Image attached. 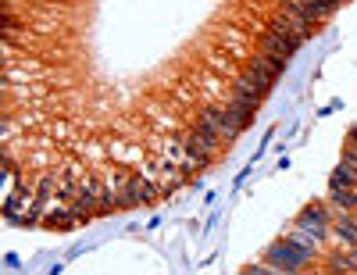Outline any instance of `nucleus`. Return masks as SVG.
I'll use <instances>...</instances> for the list:
<instances>
[{
  "mask_svg": "<svg viewBox=\"0 0 357 275\" xmlns=\"http://www.w3.org/2000/svg\"><path fill=\"white\" fill-rule=\"evenodd\" d=\"M329 186H357V165H354V161L336 165V172H333V179H329Z\"/></svg>",
  "mask_w": 357,
  "mask_h": 275,
  "instance_id": "nucleus-12",
  "label": "nucleus"
},
{
  "mask_svg": "<svg viewBox=\"0 0 357 275\" xmlns=\"http://www.w3.org/2000/svg\"><path fill=\"white\" fill-rule=\"evenodd\" d=\"M193 86L200 89V94H204L207 101L229 104V94H232V86H225V75H218V72H211V68H207L204 75H193Z\"/></svg>",
  "mask_w": 357,
  "mask_h": 275,
  "instance_id": "nucleus-8",
  "label": "nucleus"
},
{
  "mask_svg": "<svg viewBox=\"0 0 357 275\" xmlns=\"http://www.w3.org/2000/svg\"><path fill=\"white\" fill-rule=\"evenodd\" d=\"M183 143H186L190 150H197V154H204V158H215L225 140H222L215 129H207V126H200V121H197V126L183 136Z\"/></svg>",
  "mask_w": 357,
  "mask_h": 275,
  "instance_id": "nucleus-6",
  "label": "nucleus"
},
{
  "mask_svg": "<svg viewBox=\"0 0 357 275\" xmlns=\"http://www.w3.org/2000/svg\"><path fill=\"white\" fill-rule=\"evenodd\" d=\"M311 258H314L311 251H304L301 243H293V239H286V236H282V239L275 243V247L268 251V258H264V261L272 265L275 272H301Z\"/></svg>",
  "mask_w": 357,
  "mask_h": 275,
  "instance_id": "nucleus-2",
  "label": "nucleus"
},
{
  "mask_svg": "<svg viewBox=\"0 0 357 275\" xmlns=\"http://www.w3.org/2000/svg\"><path fill=\"white\" fill-rule=\"evenodd\" d=\"M296 225H304L307 232H314L318 239H329L333 232V218H329V207L325 204H311L301 211V218H296Z\"/></svg>",
  "mask_w": 357,
  "mask_h": 275,
  "instance_id": "nucleus-7",
  "label": "nucleus"
},
{
  "mask_svg": "<svg viewBox=\"0 0 357 275\" xmlns=\"http://www.w3.org/2000/svg\"><path fill=\"white\" fill-rule=\"evenodd\" d=\"M197 121H200V126H207V129H215V133H218L225 143H232L236 136H240V133L232 129L229 107H225V104H218V101H207V104L197 111Z\"/></svg>",
  "mask_w": 357,
  "mask_h": 275,
  "instance_id": "nucleus-3",
  "label": "nucleus"
},
{
  "mask_svg": "<svg viewBox=\"0 0 357 275\" xmlns=\"http://www.w3.org/2000/svg\"><path fill=\"white\" fill-rule=\"evenodd\" d=\"M161 197V190L154 186L146 175L139 172H129L126 182H122V190H118V207H146V204H154Z\"/></svg>",
  "mask_w": 357,
  "mask_h": 275,
  "instance_id": "nucleus-1",
  "label": "nucleus"
},
{
  "mask_svg": "<svg viewBox=\"0 0 357 275\" xmlns=\"http://www.w3.org/2000/svg\"><path fill=\"white\" fill-rule=\"evenodd\" d=\"M172 97H175L178 104H193V97L186 94V89H183V86H175V89H172Z\"/></svg>",
  "mask_w": 357,
  "mask_h": 275,
  "instance_id": "nucleus-14",
  "label": "nucleus"
},
{
  "mask_svg": "<svg viewBox=\"0 0 357 275\" xmlns=\"http://www.w3.org/2000/svg\"><path fill=\"white\" fill-rule=\"evenodd\" d=\"M218 43L236 61H247L250 57V33H247V29H240V25H222L218 29Z\"/></svg>",
  "mask_w": 357,
  "mask_h": 275,
  "instance_id": "nucleus-5",
  "label": "nucleus"
},
{
  "mask_svg": "<svg viewBox=\"0 0 357 275\" xmlns=\"http://www.w3.org/2000/svg\"><path fill=\"white\" fill-rule=\"evenodd\" d=\"M304 4H307V11H311L318 22H325V18H329V15L343 4V0H304Z\"/></svg>",
  "mask_w": 357,
  "mask_h": 275,
  "instance_id": "nucleus-13",
  "label": "nucleus"
},
{
  "mask_svg": "<svg viewBox=\"0 0 357 275\" xmlns=\"http://www.w3.org/2000/svg\"><path fill=\"white\" fill-rule=\"evenodd\" d=\"M329 204L340 211V215L357 211V186H329Z\"/></svg>",
  "mask_w": 357,
  "mask_h": 275,
  "instance_id": "nucleus-10",
  "label": "nucleus"
},
{
  "mask_svg": "<svg viewBox=\"0 0 357 275\" xmlns=\"http://www.w3.org/2000/svg\"><path fill=\"white\" fill-rule=\"evenodd\" d=\"M111 161H118L122 168H139L143 161H146V150H139V147H129V143H114L111 150Z\"/></svg>",
  "mask_w": 357,
  "mask_h": 275,
  "instance_id": "nucleus-9",
  "label": "nucleus"
},
{
  "mask_svg": "<svg viewBox=\"0 0 357 275\" xmlns=\"http://www.w3.org/2000/svg\"><path fill=\"white\" fill-rule=\"evenodd\" d=\"M243 68L254 75V79H261L264 86H272L279 75H282V68H286V61H279V57H272V54H264V50H257V54H250L247 61H243Z\"/></svg>",
  "mask_w": 357,
  "mask_h": 275,
  "instance_id": "nucleus-4",
  "label": "nucleus"
},
{
  "mask_svg": "<svg viewBox=\"0 0 357 275\" xmlns=\"http://www.w3.org/2000/svg\"><path fill=\"white\" fill-rule=\"evenodd\" d=\"M204 61H207V68H211V72H218V75H225L229 82H232L236 75H240V72L232 68V57H229L225 50H207V54H204Z\"/></svg>",
  "mask_w": 357,
  "mask_h": 275,
  "instance_id": "nucleus-11",
  "label": "nucleus"
}]
</instances>
